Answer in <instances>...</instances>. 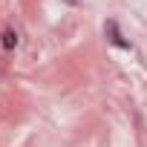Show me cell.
Returning <instances> with one entry per match:
<instances>
[{
    "label": "cell",
    "mask_w": 147,
    "mask_h": 147,
    "mask_svg": "<svg viewBox=\"0 0 147 147\" xmlns=\"http://www.w3.org/2000/svg\"><path fill=\"white\" fill-rule=\"evenodd\" d=\"M104 32L110 35V43H115V46H121V49H130V43L121 38V32H118V26H115V20H107V26H104Z\"/></svg>",
    "instance_id": "obj_1"
},
{
    "label": "cell",
    "mask_w": 147,
    "mask_h": 147,
    "mask_svg": "<svg viewBox=\"0 0 147 147\" xmlns=\"http://www.w3.org/2000/svg\"><path fill=\"white\" fill-rule=\"evenodd\" d=\"M3 46H6V49H12V46H18V35H15L12 29H6V32H3Z\"/></svg>",
    "instance_id": "obj_2"
}]
</instances>
